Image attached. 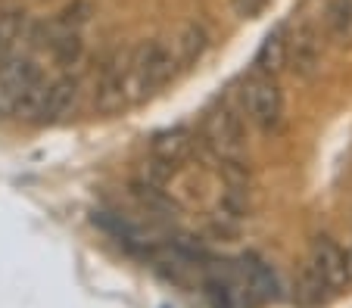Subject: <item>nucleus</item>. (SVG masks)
I'll list each match as a JSON object with an SVG mask.
<instances>
[{
    "label": "nucleus",
    "mask_w": 352,
    "mask_h": 308,
    "mask_svg": "<svg viewBox=\"0 0 352 308\" xmlns=\"http://www.w3.org/2000/svg\"><path fill=\"white\" fill-rule=\"evenodd\" d=\"M175 69H178V60H175L166 40H144L140 47H134L131 56H128L125 78L128 103H140L146 97H153L160 87H166L172 81Z\"/></svg>",
    "instance_id": "1"
},
{
    "label": "nucleus",
    "mask_w": 352,
    "mask_h": 308,
    "mask_svg": "<svg viewBox=\"0 0 352 308\" xmlns=\"http://www.w3.org/2000/svg\"><path fill=\"white\" fill-rule=\"evenodd\" d=\"M243 100H246V112L259 125V131L274 134L280 121H284V94H280V87L274 84L272 75H259V78L246 81Z\"/></svg>",
    "instance_id": "2"
},
{
    "label": "nucleus",
    "mask_w": 352,
    "mask_h": 308,
    "mask_svg": "<svg viewBox=\"0 0 352 308\" xmlns=\"http://www.w3.org/2000/svg\"><path fill=\"white\" fill-rule=\"evenodd\" d=\"M206 143L212 147V153L225 162H240L246 153V131L240 115L231 106L215 109L206 119Z\"/></svg>",
    "instance_id": "3"
},
{
    "label": "nucleus",
    "mask_w": 352,
    "mask_h": 308,
    "mask_svg": "<svg viewBox=\"0 0 352 308\" xmlns=\"http://www.w3.org/2000/svg\"><path fill=\"white\" fill-rule=\"evenodd\" d=\"M128 56H131V50H116L107 60V66L100 69L97 91H94V109H97V112L113 115L128 106V91H125Z\"/></svg>",
    "instance_id": "4"
},
{
    "label": "nucleus",
    "mask_w": 352,
    "mask_h": 308,
    "mask_svg": "<svg viewBox=\"0 0 352 308\" xmlns=\"http://www.w3.org/2000/svg\"><path fill=\"white\" fill-rule=\"evenodd\" d=\"M321 60H324V40L315 25H299L296 34L287 40V66L296 78L312 81L321 72Z\"/></svg>",
    "instance_id": "5"
},
{
    "label": "nucleus",
    "mask_w": 352,
    "mask_h": 308,
    "mask_svg": "<svg viewBox=\"0 0 352 308\" xmlns=\"http://www.w3.org/2000/svg\"><path fill=\"white\" fill-rule=\"evenodd\" d=\"M38 78H44V75L28 56L22 54L0 56V115H13L19 94Z\"/></svg>",
    "instance_id": "6"
},
{
    "label": "nucleus",
    "mask_w": 352,
    "mask_h": 308,
    "mask_svg": "<svg viewBox=\"0 0 352 308\" xmlns=\"http://www.w3.org/2000/svg\"><path fill=\"white\" fill-rule=\"evenodd\" d=\"M309 261L315 265V271L324 277L327 287H331L333 293L343 289L346 283H352L349 281V259H346V252L331 240V237H315L312 249H309Z\"/></svg>",
    "instance_id": "7"
},
{
    "label": "nucleus",
    "mask_w": 352,
    "mask_h": 308,
    "mask_svg": "<svg viewBox=\"0 0 352 308\" xmlns=\"http://www.w3.org/2000/svg\"><path fill=\"white\" fill-rule=\"evenodd\" d=\"M206 296L212 308H246L250 293L240 277V268H212L206 277Z\"/></svg>",
    "instance_id": "8"
},
{
    "label": "nucleus",
    "mask_w": 352,
    "mask_h": 308,
    "mask_svg": "<svg viewBox=\"0 0 352 308\" xmlns=\"http://www.w3.org/2000/svg\"><path fill=\"white\" fill-rule=\"evenodd\" d=\"M81 103V81L75 75H63V78L47 84V103H44V119L41 121H66L75 115Z\"/></svg>",
    "instance_id": "9"
},
{
    "label": "nucleus",
    "mask_w": 352,
    "mask_h": 308,
    "mask_svg": "<svg viewBox=\"0 0 352 308\" xmlns=\"http://www.w3.org/2000/svg\"><path fill=\"white\" fill-rule=\"evenodd\" d=\"M240 277H243L246 293H250L253 302H265V299L278 296V281H274L272 268H268L259 255H246V259L240 261Z\"/></svg>",
    "instance_id": "10"
},
{
    "label": "nucleus",
    "mask_w": 352,
    "mask_h": 308,
    "mask_svg": "<svg viewBox=\"0 0 352 308\" xmlns=\"http://www.w3.org/2000/svg\"><path fill=\"white\" fill-rule=\"evenodd\" d=\"M190 150H193V141H190V131H184V128L162 131V134H156L153 143H150L153 159L166 162V165H172V168H178L181 162L190 156Z\"/></svg>",
    "instance_id": "11"
},
{
    "label": "nucleus",
    "mask_w": 352,
    "mask_h": 308,
    "mask_svg": "<svg viewBox=\"0 0 352 308\" xmlns=\"http://www.w3.org/2000/svg\"><path fill=\"white\" fill-rule=\"evenodd\" d=\"M331 293L333 289L327 287V281L315 271L312 261H306V265L299 268V274H296V293H293L296 305L299 308H318V305H324V302L331 299Z\"/></svg>",
    "instance_id": "12"
},
{
    "label": "nucleus",
    "mask_w": 352,
    "mask_h": 308,
    "mask_svg": "<svg viewBox=\"0 0 352 308\" xmlns=\"http://www.w3.org/2000/svg\"><path fill=\"white\" fill-rule=\"evenodd\" d=\"M287 28L284 25H274L272 32L265 34L259 47V56H256V66H259L262 75H274L287 66Z\"/></svg>",
    "instance_id": "13"
},
{
    "label": "nucleus",
    "mask_w": 352,
    "mask_h": 308,
    "mask_svg": "<svg viewBox=\"0 0 352 308\" xmlns=\"http://www.w3.org/2000/svg\"><path fill=\"white\" fill-rule=\"evenodd\" d=\"M175 60L181 62V66H193V62L203 60V54L209 50V32L199 22H187L184 28H181L178 40H175Z\"/></svg>",
    "instance_id": "14"
},
{
    "label": "nucleus",
    "mask_w": 352,
    "mask_h": 308,
    "mask_svg": "<svg viewBox=\"0 0 352 308\" xmlns=\"http://www.w3.org/2000/svg\"><path fill=\"white\" fill-rule=\"evenodd\" d=\"M44 103H47V81L38 78L34 84H28L19 94L13 115L22 119V121H41L44 119Z\"/></svg>",
    "instance_id": "15"
},
{
    "label": "nucleus",
    "mask_w": 352,
    "mask_h": 308,
    "mask_svg": "<svg viewBox=\"0 0 352 308\" xmlns=\"http://www.w3.org/2000/svg\"><path fill=\"white\" fill-rule=\"evenodd\" d=\"M28 32V19L19 10H0V56H7L16 50L22 38Z\"/></svg>",
    "instance_id": "16"
},
{
    "label": "nucleus",
    "mask_w": 352,
    "mask_h": 308,
    "mask_svg": "<svg viewBox=\"0 0 352 308\" xmlns=\"http://www.w3.org/2000/svg\"><path fill=\"white\" fill-rule=\"evenodd\" d=\"M327 28H331L333 40L352 44V0H331V7H327Z\"/></svg>",
    "instance_id": "17"
},
{
    "label": "nucleus",
    "mask_w": 352,
    "mask_h": 308,
    "mask_svg": "<svg viewBox=\"0 0 352 308\" xmlns=\"http://www.w3.org/2000/svg\"><path fill=\"white\" fill-rule=\"evenodd\" d=\"M268 7V0H231V10L237 19H256Z\"/></svg>",
    "instance_id": "18"
},
{
    "label": "nucleus",
    "mask_w": 352,
    "mask_h": 308,
    "mask_svg": "<svg viewBox=\"0 0 352 308\" xmlns=\"http://www.w3.org/2000/svg\"><path fill=\"white\" fill-rule=\"evenodd\" d=\"M346 259H349V281H352V252H346Z\"/></svg>",
    "instance_id": "19"
}]
</instances>
